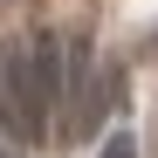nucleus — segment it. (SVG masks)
<instances>
[{"instance_id": "obj_1", "label": "nucleus", "mask_w": 158, "mask_h": 158, "mask_svg": "<svg viewBox=\"0 0 158 158\" xmlns=\"http://www.w3.org/2000/svg\"><path fill=\"white\" fill-rule=\"evenodd\" d=\"M103 124V89H96V55L89 41H69V76H62V138H89Z\"/></svg>"}, {"instance_id": "obj_2", "label": "nucleus", "mask_w": 158, "mask_h": 158, "mask_svg": "<svg viewBox=\"0 0 158 158\" xmlns=\"http://www.w3.org/2000/svg\"><path fill=\"white\" fill-rule=\"evenodd\" d=\"M96 158H138V138H131V131H110V138H103V151Z\"/></svg>"}, {"instance_id": "obj_3", "label": "nucleus", "mask_w": 158, "mask_h": 158, "mask_svg": "<svg viewBox=\"0 0 158 158\" xmlns=\"http://www.w3.org/2000/svg\"><path fill=\"white\" fill-rule=\"evenodd\" d=\"M0 158H21V151H14V144H0Z\"/></svg>"}]
</instances>
